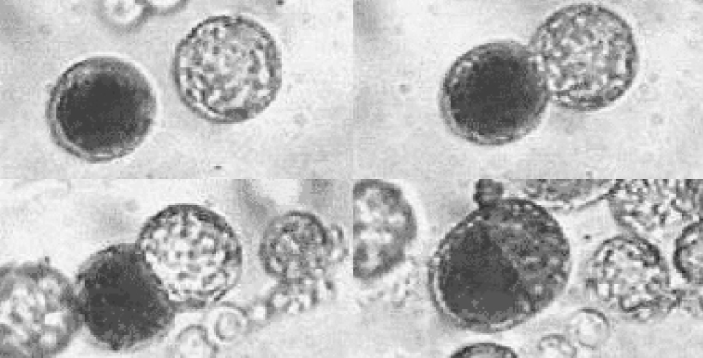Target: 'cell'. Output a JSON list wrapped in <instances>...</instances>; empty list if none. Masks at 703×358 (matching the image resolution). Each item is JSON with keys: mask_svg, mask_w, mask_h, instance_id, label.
<instances>
[{"mask_svg": "<svg viewBox=\"0 0 703 358\" xmlns=\"http://www.w3.org/2000/svg\"><path fill=\"white\" fill-rule=\"evenodd\" d=\"M568 253L559 225L542 206L519 195L487 201L439 243L429 270L433 300L459 329L509 331L556 297Z\"/></svg>", "mask_w": 703, "mask_h": 358, "instance_id": "6da1fadb", "label": "cell"}, {"mask_svg": "<svg viewBox=\"0 0 703 358\" xmlns=\"http://www.w3.org/2000/svg\"><path fill=\"white\" fill-rule=\"evenodd\" d=\"M172 72L184 105L219 124L255 118L273 102L282 82L273 37L258 22L240 16L199 23L177 45Z\"/></svg>", "mask_w": 703, "mask_h": 358, "instance_id": "7a4b0ae2", "label": "cell"}, {"mask_svg": "<svg viewBox=\"0 0 703 358\" xmlns=\"http://www.w3.org/2000/svg\"><path fill=\"white\" fill-rule=\"evenodd\" d=\"M157 100L133 64L94 56L69 67L52 87L45 118L54 144L85 162L107 163L137 148L150 131Z\"/></svg>", "mask_w": 703, "mask_h": 358, "instance_id": "3957f363", "label": "cell"}, {"mask_svg": "<svg viewBox=\"0 0 703 358\" xmlns=\"http://www.w3.org/2000/svg\"><path fill=\"white\" fill-rule=\"evenodd\" d=\"M551 100L538 61L528 46L501 40L459 56L445 74L439 109L449 131L482 146H500L528 135Z\"/></svg>", "mask_w": 703, "mask_h": 358, "instance_id": "277c9868", "label": "cell"}, {"mask_svg": "<svg viewBox=\"0 0 703 358\" xmlns=\"http://www.w3.org/2000/svg\"><path fill=\"white\" fill-rule=\"evenodd\" d=\"M546 78L551 100L574 112L609 107L631 87L638 54L632 30L615 12L581 3L554 12L528 46Z\"/></svg>", "mask_w": 703, "mask_h": 358, "instance_id": "5b68a950", "label": "cell"}, {"mask_svg": "<svg viewBox=\"0 0 703 358\" xmlns=\"http://www.w3.org/2000/svg\"><path fill=\"white\" fill-rule=\"evenodd\" d=\"M136 243L176 312L214 305L241 275L236 234L223 217L203 206L166 207L144 223Z\"/></svg>", "mask_w": 703, "mask_h": 358, "instance_id": "8992f818", "label": "cell"}, {"mask_svg": "<svg viewBox=\"0 0 703 358\" xmlns=\"http://www.w3.org/2000/svg\"><path fill=\"white\" fill-rule=\"evenodd\" d=\"M74 288L81 330L100 348L141 349L172 324L176 311L136 242L92 254L79 268Z\"/></svg>", "mask_w": 703, "mask_h": 358, "instance_id": "52a82bcc", "label": "cell"}, {"mask_svg": "<svg viewBox=\"0 0 703 358\" xmlns=\"http://www.w3.org/2000/svg\"><path fill=\"white\" fill-rule=\"evenodd\" d=\"M1 357H49L81 331L74 285L45 262L1 268Z\"/></svg>", "mask_w": 703, "mask_h": 358, "instance_id": "ba28073f", "label": "cell"}, {"mask_svg": "<svg viewBox=\"0 0 703 358\" xmlns=\"http://www.w3.org/2000/svg\"><path fill=\"white\" fill-rule=\"evenodd\" d=\"M357 256L400 252L416 234L412 208L401 189L380 179H362L353 190Z\"/></svg>", "mask_w": 703, "mask_h": 358, "instance_id": "9c48e42d", "label": "cell"}, {"mask_svg": "<svg viewBox=\"0 0 703 358\" xmlns=\"http://www.w3.org/2000/svg\"><path fill=\"white\" fill-rule=\"evenodd\" d=\"M702 190L701 179H618L607 198L620 221L649 230L702 213Z\"/></svg>", "mask_w": 703, "mask_h": 358, "instance_id": "30bf717a", "label": "cell"}, {"mask_svg": "<svg viewBox=\"0 0 703 358\" xmlns=\"http://www.w3.org/2000/svg\"><path fill=\"white\" fill-rule=\"evenodd\" d=\"M331 246L322 224L313 216L291 212L273 220L265 229L259 253L266 271L291 281L322 261Z\"/></svg>", "mask_w": 703, "mask_h": 358, "instance_id": "8fae6325", "label": "cell"}, {"mask_svg": "<svg viewBox=\"0 0 703 358\" xmlns=\"http://www.w3.org/2000/svg\"><path fill=\"white\" fill-rule=\"evenodd\" d=\"M618 179H534L518 181L525 197L548 210H571L607 197Z\"/></svg>", "mask_w": 703, "mask_h": 358, "instance_id": "7c38bea8", "label": "cell"}, {"mask_svg": "<svg viewBox=\"0 0 703 358\" xmlns=\"http://www.w3.org/2000/svg\"><path fill=\"white\" fill-rule=\"evenodd\" d=\"M517 354L509 346L493 342H475L464 345L451 355L457 357H516Z\"/></svg>", "mask_w": 703, "mask_h": 358, "instance_id": "4fadbf2b", "label": "cell"}, {"mask_svg": "<svg viewBox=\"0 0 703 358\" xmlns=\"http://www.w3.org/2000/svg\"><path fill=\"white\" fill-rule=\"evenodd\" d=\"M506 190L504 186L498 181L491 179H482L475 186L474 201L478 205L499 198L506 195Z\"/></svg>", "mask_w": 703, "mask_h": 358, "instance_id": "5bb4252c", "label": "cell"}]
</instances>
